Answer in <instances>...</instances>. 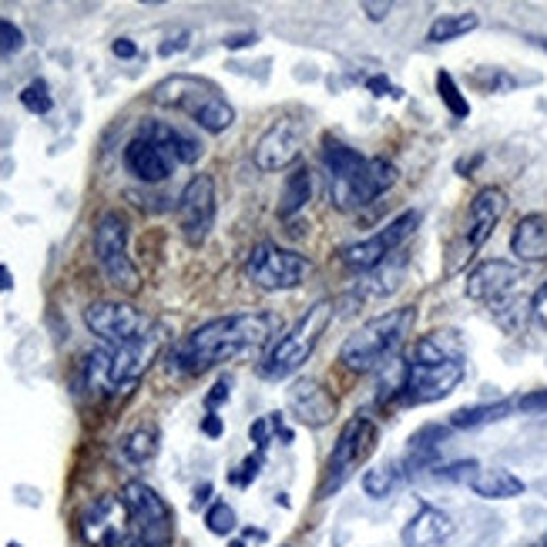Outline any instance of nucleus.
Listing matches in <instances>:
<instances>
[{"label":"nucleus","instance_id":"nucleus-1","mask_svg":"<svg viewBox=\"0 0 547 547\" xmlns=\"http://www.w3.org/2000/svg\"><path fill=\"white\" fill-rule=\"evenodd\" d=\"M273 336V319L265 313H232L219 316L206 326L192 329L185 340H178L168 353L172 373H202L219 366L232 356L256 349Z\"/></svg>","mask_w":547,"mask_h":547},{"label":"nucleus","instance_id":"nucleus-2","mask_svg":"<svg viewBox=\"0 0 547 547\" xmlns=\"http://www.w3.org/2000/svg\"><path fill=\"white\" fill-rule=\"evenodd\" d=\"M323 162L329 172V198L340 212L370 206L397 185V164L386 158H366L336 138L323 141Z\"/></svg>","mask_w":547,"mask_h":547},{"label":"nucleus","instance_id":"nucleus-3","mask_svg":"<svg viewBox=\"0 0 547 547\" xmlns=\"http://www.w3.org/2000/svg\"><path fill=\"white\" fill-rule=\"evenodd\" d=\"M158 346H162V329H151L148 336H141L135 342L95 349L84 359L88 386L91 390H105V393H128L145 376L151 359L158 356Z\"/></svg>","mask_w":547,"mask_h":547},{"label":"nucleus","instance_id":"nucleus-4","mask_svg":"<svg viewBox=\"0 0 547 547\" xmlns=\"http://www.w3.org/2000/svg\"><path fill=\"white\" fill-rule=\"evenodd\" d=\"M413 316H417L413 306H403V309H393V313H383L376 316V319H370L366 326H359L340 346V363L353 373L376 370L380 363L390 359V353H397L403 336L410 332Z\"/></svg>","mask_w":547,"mask_h":547},{"label":"nucleus","instance_id":"nucleus-5","mask_svg":"<svg viewBox=\"0 0 547 547\" xmlns=\"http://www.w3.org/2000/svg\"><path fill=\"white\" fill-rule=\"evenodd\" d=\"M329 319H332V299H319L313 302L306 313L299 316V323L289 329L282 340L275 342L265 363L259 366V373L265 380H286L296 370H302V363L313 356L316 342L323 340Z\"/></svg>","mask_w":547,"mask_h":547},{"label":"nucleus","instance_id":"nucleus-6","mask_svg":"<svg viewBox=\"0 0 547 547\" xmlns=\"http://www.w3.org/2000/svg\"><path fill=\"white\" fill-rule=\"evenodd\" d=\"M155 101L181 108L198 128H206L212 135H222V131H229L235 124L232 105L215 88L195 81V78H172V81L158 84L155 88Z\"/></svg>","mask_w":547,"mask_h":547},{"label":"nucleus","instance_id":"nucleus-7","mask_svg":"<svg viewBox=\"0 0 547 547\" xmlns=\"http://www.w3.org/2000/svg\"><path fill=\"white\" fill-rule=\"evenodd\" d=\"M309 273H313V262L306 259L302 252L282 248L275 242H259L246 259L248 282L265 289V292H282V289L302 286Z\"/></svg>","mask_w":547,"mask_h":547},{"label":"nucleus","instance_id":"nucleus-8","mask_svg":"<svg viewBox=\"0 0 547 547\" xmlns=\"http://www.w3.org/2000/svg\"><path fill=\"white\" fill-rule=\"evenodd\" d=\"M95 256L101 273L108 275L111 286L124 289V292H138L141 289V275H138L135 262L128 256V222L118 212H105L95 225Z\"/></svg>","mask_w":547,"mask_h":547},{"label":"nucleus","instance_id":"nucleus-9","mask_svg":"<svg viewBox=\"0 0 547 547\" xmlns=\"http://www.w3.org/2000/svg\"><path fill=\"white\" fill-rule=\"evenodd\" d=\"M376 447V426L366 420V417H353L349 424L342 426L340 443L332 447L326 460V477H323V487H319V497H332L342 484L349 480L356 467L363 464L366 457Z\"/></svg>","mask_w":547,"mask_h":547},{"label":"nucleus","instance_id":"nucleus-10","mask_svg":"<svg viewBox=\"0 0 547 547\" xmlns=\"http://www.w3.org/2000/svg\"><path fill=\"white\" fill-rule=\"evenodd\" d=\"M417 225H420V212H417V208H407L403 215H397V219L390 222V225H383L376 235L342 248L340 262L349 269V273H373L376 265H383V262L417 232Z\"/></svg>","mask_w":547,"mask_h":547},{"label":"nucleus","instance_id":"nucleus-11","mask_svg":"<svg viewBox=\"0 0 547 547\" xmlns=\"http://www.w3.org/2000/svg\"><path fill=\"white\" fill-rule=\"evenodd\" d=\"M507 212V195L501 189H480L474 195V202H470V212H467V222H464V235H460V246L453 248V259L447 265V273H457V269H464V262L470 256H477L484 242L493 235L497 229V222L501 215Z\"/></svg>","mask_w":547,"mask_h":547},{"label":"nucleus","instance_id":"nucleus-12","mask_svg":"<svg viewBox=\"0 0 547 547\" xmlns=\"http://www.w3.org/2000/svg\"><path fill=\"white\" fill-rule=\"evenodd\" d=\"M84 326L95 336H101L108 346H122V342H135L141 336H148L155 323L128 302H91L84 309Z\"/></svg>","mask_w":547,"mask_h":547},{"label":"nucleus","instance_id":"nucleus-13","mask_svg":"<svg viewBox=\"0 0 547 547\" xmlns=\"http://www.w3.org/2000/svg\"><path fill=\"white\" fill-rule=\"evenodd\" d=\"M122 501L131 514V531L145 537L151 547H168V531H172V510L158 493L141 480H128L122 491Z\"/></svg>","mask_w":547,"mask_h":547},{"label":"nucleus","instance_id":"nucleus-14","mask_svg":"<svg viewBox=\"0 0 547 547\" xmlns=\"http://www.w3.org/2000/svg\"><path fill=\"white\" fill-rule=\"evenodd\" d=\"M464 373H467L464 359H453V363H410L407 386H403L397 403H403V407L437 403V400L450 397L453 390L460 386Z\"/></svg>","mask_w":547,"mask_h":547},{"label":"nucleus","instance_id":"nucleus-15","mask_svg":"<svg viewBox=\"0 0 547 547\" xmlns=\"http://www.w3.org/2000/svg\"><path fill=\"white\" fill-rule=\"evenodd\" d=\"M215 225V181L212 175H192L178 195V229L189 246H202Z\"/></svg>","mask_w":547,"mask_h":547},{"label":"nucleus","instance_id":"nucleus-16","mask_svg":"<svg viewBox=\"0 0 547 547\" xmlns=\"http://www.w3.org/2000/svg\"><path fill=\"white\" fill-rule=\"evenodd\" d=\"M78 531H81V541L91 547H118L131 534V514H128V507H124L122 497H114V493H105V497H97L95 504L88 507L81 514V524H78Z\"/></svg>","mask_w":547,"mask_h":547},{"label":"nucleus","instance_id":"nucleus-17","mask_svg":"<svg viewBox=\"0 0 547 547\" xmlns=\"http://www.w3.org/2000/svg\"><path fill=\"white\" fill-rule=\"evenodd\" d=\"M302 145H306V124L296 122V118H279L256 141L252 158L262 172H282L286 164H292L302 155Z\"/></svg>","mask_w":547,"mask_h":547},{"label":"nucleus","instance_id":"nucleus-18","mask_svg":"<svg viewBox=\"0 0 547 547\" xmlns=\"http://www.w3.org/2000/svg\"><path fill=\"white\" fill-rule=\"evenodd\" d=\"M520 269L510 265L504 259H487L474 265L470 275H467V296L474 302H491V306H501L504 299L514 296V289L520 282Z\"/></svg>","mask_w":547,"mask_h":547},{"label":"nucleus","instance_id":"nucleus-19","mask_svg":"<svg viewBox=\"0 0 547 547\" xmlns=\"http://www.w3.org/2000/svg\"><path fill=\"white\" fill-rule=\"evenodd\" d=\"M289 410L299 424L313 426V430H323L336 420V400L326 386L313 380V376H299L296 383L289 386Z\"/></svg>","mask_w":547,"mask_h":547},{"label":"nucleus","instance_id":"nucleus-20","mask_svg":"<svg viewBox=\"0 0 547 547\" xmlns=\"http://www.w3.org/2000/svg\"><path fill=\"white\" fill-rule=\"evenodd\" d=\"M175 164L178 162L162 148V145H155V141L145 135L131 138V141L124 145V168H128L138 181H148V185L164 181V178L175 172Z\"/></svg>","mask_w":547,"mask_h":547},{"label":"nucleus","instance_id":"nucleus-21","mask_svg":"<svg viewBox=\"0 0 547 547\" xmlns=\"http://www.w3.org/2000/svg\"><path fill=\"white\" fill-rule=\"evenodd\" d=\"M450 514H443L437 507H420L403 527V547H440L450 541Z\"/></svg>","mask_w":547,"mask_h":547},{"label":"nucleus","instance_id":"nucleus-22","mask_svg":"<svg viewBox=\"0 0 547 547\" xmlns=\"http://www.w3.org/2000/svg\"><path fill=\"white\" fill-rule=\"evenodd\" d=\"M510 252L520 262H547V212H531L514 225Z\"/></svg>","mask_w":547,"mask_h":547},{"label":"nucleus","instance_id":"nucleus-23","mask_svg":"<svg viewBox=\"0 0 547 547\" xmlns=\"http://www.w3.org/2000/svg\"><path fill=\"white\" fill-rule=\"evenodd\" d=\"M138 135H145V138H151L155 145H162V148L168 151L178 164H192V162H198V158H202V145H198L195 138L185 135V131H178L175 124L145 122Z\"/></svg>","mask_w":547,"mask_h":547},{"label":"nucleus","instance_id":"nucleus-24","mask_svg":"<svg viewBox=\"0 0 547 547\" xmlns=\"http://www.w3.org/2000/svg\"><path fill=\"white\" fill-rule=\"evenodd\" d=\"M470 491L484 501H510V497L524 493V480L507 467H480L470 480Z\"/></svg>","mask_w":547,"mask_h":547},{"label":"nucleus","instance_id":"nucleus-25","mask_svg":"<svg viewBox=\"0 0 547 547\" xmlns=\"http://www.w3.org/2000/svg\"><path fill=\"white\" fill-rule=\"evenodd\" d=\"M453 359H464V342L447 329L424 336L413 349V363H453Z\"/></svg>","mask_w":547,"mask_h":547},{"label":"nucleus","instance_id":"nucleus-26","mask_svg":"<svg viewBox=\"0 0 547 547\" xmlns=\"http://www.w3.org/2000/svg\"><path fill=\"white\" fill-rule=\"evenodd\" d=\"M313 198V172L309 168H296L286 175V185L279 192V219H296L302 208Z\"/></svg>","mask_w":547,"mask_h":547},{"label":"nucleus","instance_id":"nucleus-27","mask_svg":"<svg viewBox=\"0 0 547 547\" xmlns=\"http://www.w3.org/2000/svg\"><path fill=\"white\" fill-rule=\"evenodd\" d=\"M518 403L510 400H497V403H480V407H464L450 417V426L453 430H474V426H487V424H497L504 420L507 413L514 410Z\"/></svg>","mask_w":547,"mask_h":547},{"label":"nucleus","instance_id":"nucleus-28","mask_svg":"<svg viewBox=\"0 0 547 547\" xmlns=\"http://www.w3.org/2000/svg\"><path fill=\"white\" fill-rule=\"evenodd\" d=\"M480 28V17L474 11H460V14H440L430 30H426V41L430 44H447V41H457V38H464L470 30Z\"/></svg>","mask_w":547,"mask_h":547},{"label":"nucleus","instance_id":"nucleus-29","mask_svg":"<svg viewBox=\"0 0 547 547\" xmlns=\"http://www.w3.org/2000/svg\"><path fill=\"white\" fill-rule=\"evenodd\" d=\"M403 477H407L403 464L370 467V470L363 474V491H366V497H373V501H383V497H390V493L403 484Z\"/></svg>","mask_w":547,"mask_h":547},{"label":"nucleus","instance_id":"nucleus-30","mask_svg":"<svg viewBox=\"0 0 547 547\" xmlns=\"http://www.w3.org/2000/svg\"><path fill=\"white\" fill-rule=\"evenodd\" d=\"M403 269H407V259L400 262L397 269H393V265H390V259H386L383 265H376L373 273H366V279L356 286V292H359V296H366V299H376V296H390V292L400 286V279H403Z\"/></svg>","mask_w":547,"mask_h":547},{"label":"nucleus","instance_id":"nucleus-31","mask_svg":"<svg viewBox=\"0 0 547 547\" xmlns=\"http://www.w3.org/2000/svg\"><path fill=\"white\" fill-rule=\"evenodd\" d=\"M122 453L128 464H145L158 453V430L155 426H138L122 440Z\"/></svg>","mask_w":547,"mask_h":547},{"label":"nucleus","instance_id":"nucleus-32","mask_svg":"<svg viewBox=\"0 0 547 547\" xmlns=\"http://www.w3.org/2000/svg\"><path fill=\"white\" fill-rule=\"evenodd\" d=\"M437 95H440V101L447 105V111H450L453 118H460V122H464L467 114H470L467 97L460 95V88H457V81H453V74H447V71H440V74H437Z\"/></svg>","mask_w":547,"mask_h":547},{"label":"nucleus","instance_id":"nucleus-33","mask_svg":"<svg viewBox=\"0 0 547 547\" xmlns=\"http://www.w3.org/2000/svg\"><path fill=\"white\" fill-rule=\"evenodd\" d=\"M21 105H24L30 114H47V111L55 108V97H51V88H47V81H44V78L30 81L28 88L21 91Z\"/></svg>","mask_w":547,"mask_h":547},{"label":"nucleus","instance_id":"nucleus-34","mask_svg":"<svg viewBox=\"0 0 547 547\" xmlns=\"http://www.w3.org/2000/svg\"><path fill=\"white\" fill-rule=\"evenodd\" d=\"M206 524H208V531H212V534H219V537H229V534L235 531L239 518H235L232 504H225V501H215V504L208 507Z\"/></svg>","mask_w":547,"mask_h":547},{"label":"nucleus","instance_id":"nucleus-35","mask_svg":"<svg viewBox=\"0 0 547 547\" xmlns=\"http://www.w3.org/2000/svg\"><path fill=\"white\" fill-rule=\"evenodd\" d=\"M24 47V30L0 17V57H14Z\"/></svg>","mask_w":547,"mask_h":547},{"label":"nucleus","instance_id":"nucleus-36","mask_svg":"<svg viewBox=\"0 0 547 547\" xmlns=\"http://www.w3.org/2000/svg\"><path fill=\"white\" fill-rule=\"evenodd\" d=\"M477 470H480L477 460H457V464H450V467H437V477L453 480V484H470Z\"/></svg>","mask_w":547,"mask_h":547},{"label":"nucleus","instance_id":"nucleus-37","mask_svg":"<svg viewBox=\"0 0 547 547\" xmlns=\"http://www.w3.org/2000/svg\"><path fill=\"white\" fill-rule=\"evenodd\" d=\"M259 467H262V450L248 453L246 460L239 464V470H235V474H229V480H232L235 487H248V484L256 480V474H259Z\"/></svg>","mask_w":547,"mask_h":547},{"label":"nucleus","instance_id":"nucleus-38","mask_svg":"<svg viewBox=\"0 0 547 547\" xmlns=\"http://www.w3.org/2000/svg\"><path fill=\"white\" fill-rule=\"evenodd\" d=\"M366 88H370L376 97H393V101H397V97H403V88H400V84H393V81H386L383 74H373V78H366Z\"/></svg>","mask_w":547,"mask_h":547},{"label":"nucleus","instance_id":"nucleus-39","mask_svg":"<svg viewBox=\"0 0 547 547\" xmlns=\"http://www.w3.org/2000/svg\"><path fill=\"white\" fill-rule=\"evenodd\" d=\"M248 437H252V443H256V450H265L269 440H273V420H269V417H259L256 424L248 426Z\"/></svg>","mask_w":547,"mask_h":547},{"label":"nucleus","instance_id":"nucleus-40","mask_svg":"<svg viewBox=\"0 0 547 547\" xmlns=\"http://www.w3.org/2000/svg\"><path fill=\"white\" fill-rule=\"evenodd\" d=\"M518 407L524 413H544L547 410V390H534V393H527V397H520Z\"/></svg>","mask_w":547,"mask_h":547},{"label":"nucleus","instance_id":"nucleus-41","mask_svg":"<svg viewBox=\"0 0 547 547\" xmlns=\"http://www.w3.org/2000/svg\"><path fill=\"white\" fill-rule=\"evenodd\" d=\"M229 386H232V380L225 376V380H219V383L212 386V393L206 397V407H208V413H215V407H222L225 400H229Z\"/></svg>","mask_w":547,"mask_h":547},{"label":"nucleus","instance_id":"nucleus-42","mask_svg":"<svg viewBox=\"0 0 547 547\" xmlns=\"http://www.w3.org/2000/svg\"><path fill=\"white\" fill-rule=\"evenodd\" d=\"M359 11H363V14L370 17V21H386V14L393 11V4H390V0H383V4H373V0H363V4H359Z\"/></svg>","mask_w":547,"mask_h":547},{"label":"nucleus","instance_id":"nucleus-43","mask_svg":"<svg viewBox=\"0 0 547 547\" xmlns=\"http://www.w3.org/2000/svg\"><path fill=\"white\" fill-rule=\"evenodd\" d=\"M531 313L537 316V323L541 326H547V282L537 292H534V299H531Z\"/></svg>","mask_w":547,"mask_h":547},{"label":"nucleus","instance_id":"nucleus-44","mask_svg":"<svg viewBox=\"0 0 547 547\" xmlns=\"http://www.w3.org/2000/svg\"><path fill=\"white\" fill-rule=\"evenodd\" d=\"M269 420H273V433L279 437V443H292V440H296L292 426L282 420V413H269Z\"/></svg>","mask_w":547,"mask_h":547},{"label":"nucleus","instance_id":"nucleus-45","mask_svg":"<svg viewBox=\"0 0 547 547\" xmlns=\"http://www.w3.org/2000/svg\"><path fill=\"white\" fill-rule=\"evenodd\" d=\"M185 47H189V30H181V34H175V38H168V41L158 47V55L172 57L175 51H185Z\"/></svg>","mask_w":547,"mask_h":547},{"label":"nucleus","instance_id":"nucleus-46","mask_svg":"<svg viewBox=\"0 0 547 547\" xmlns=\"http://www.w3.org/2000/svg\"><path fill=\"white\" fill-rule=\"evenodd\" d=\"M259 41V38H256V34H252V30H242V34H229V38H225V47H229V51H242V47H252V44Z\"/></svg>","mask_w":547,"mask_h":547},{"label":"nucleus","instance_id":"nucleus-47","mask_svg":"<svg viewBox=\"0 0 547 547\" xmlns=\"http://www.w3.org/2000/svg\"><path fill=\"white\" fill-rule=\"evenodd\" d=\"M111 55L122 57V61H128V57H135V55H138V44L131 41V38H118V41L111 44Z\"/></svg>","mask_w":547,"mask_h":547},{"label":"nucleus","instance_id":"nucleus-48","mask_svg":"<svg viewBox=\"0 0 547 547\" xmlns=\"http://www.w3.org/2000/svg\"><path fill=\"white\" fill-rule=\"evenodd\" d=\"M202 433L212 440H219L222 437V420L215 417V413H206V420H202Z\"/></svg>","mask_w":547,"mask_h":547},{"label":"nucleus","instance_id":"nucleus-49","mask_svg":"<svg viewBox=\"0 0 547 547\" xmlns=\"http://www.w3.org/2000/svg\"><path fill=\"white\" fill-rule=\"evenodd\" d=\"M11 286H14V275H11L7 265H0V292H7Z\"/></svg>","mask_w":547,"mask_h":547},{"label":"nucleus","instance_id":"nucleus-50","mask_svg":"<svg viewBox=\"0 0 547 547\" xmlns=\"http://www.w3.org/2000/svg\"><path fill=\"white\" fill-rule=\"evenodd\" d=\"M208 493H212V487H208V484H202V487H198V493H195V507H198V504H206V501H208Z\"/></svg>","mask_w":547,"mask_h":547},{"label":"nucleus","instance_id":"nucleus-51","mask_svg":"<svg viewBox=\"0 0 547 547\" xmlns=\"http://www.w3.org/2000/svg\"><path fill=\"white\" fill-rule=\"evenodd\" d=\"M531 547H547V534L541 537V541H537V544H531Z\"/></svg>","mask_w":547,"mask_h":547},{"label":"nucleus","instance_id":"nucleus-52","mask_svg":"<svg viewBox=\"0 0 547 547\" xmlns=\"http://www.w3.org/2000/svg\"><path fill=\"white\" fill-rule=\"evenodd\" d=\"M229 547H246V541H232Z\"/></svg>","mask_w":547,"mask_h":547},{"label":"nucleus","instance_id":"nucleus-53","mask_svg":"<svg viewBox=\"0 0 547 547\" xmlns=\"http://www.w3.org/2000/svg\"><path fill=\"white\" fill-rule=\"evenodd\" d=\"M7 547H24V544H17V541H11V544H7Z\"/></svg>","mask_w":547,"mask_h":547}]
</instances>
